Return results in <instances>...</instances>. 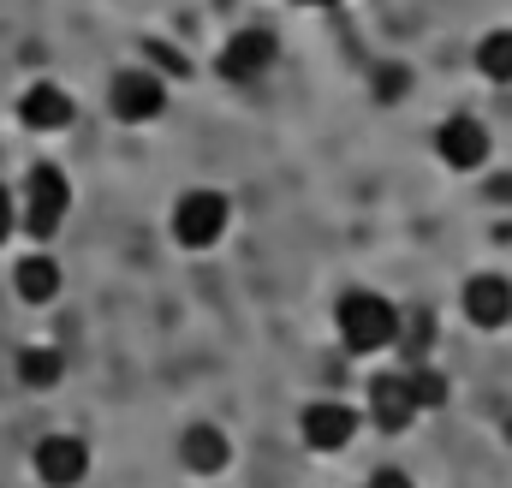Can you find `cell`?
I'll return each instance as SVG.
<instances>
[{"label":"cell","mask_w":512,"mask_h":488,"mask_svg":"<svg viewBox=\"0 0 512 488\" xmlns=\"http://www.w3.org/2000/svg\"><path fill=\"white\" fill-rule=\"evenodd\" d=\"M334 340L346 358H382L399 340V304L376 286H352L334 298Z\"/></svg>","instance_id":"obj_1"},{"label":"cell","mask_w":512,"mask_h":488,"mask_svg":"<svg viewBox=\"0 0 512 488\" xmlns=\"http://www.w3.org/2000/svg\"><path fill=\"white\" fill-rule=\"evenodd\" d=\"M72 215V179L54 167V161H36L24 173V191H18V227L36 244H48Z\"/></svg>","instance_id":"obj_2"},{"label":"cell","mask_w":512,"mask_h":488,"mask_svg":"<svg viewBox=\"0 0 512 488\" xmlns=\"http://www.w3.org/2000/svg\"><path fill=\"white\" fill-rule=\"evenodd\" d=\"M167 233H173L179 250H215V244L233 233V203H227V191H215V185L185 191V197L173 203V215H167Z\"/></svg>","instance_id":"obj_3"},{"label":"cell","mask_w":512,"mask_h":488,"mask_svg":"<svg viewBox=\"0 0 512 488\" xmlns=\"http://www.w3.org/2000/svg\"><path fill=\"white\" fill-rule=\"evenodd\" d=\"M173 102V78L155 66H120L108 78V114L120 125H155Z\"/></svg>","instance_id":"obj_4"},{"label":"cell","mask_w":512,"mask_h":488,"mask_svg":"<svg viewBox=\"0 0 512 488\" xmlns=\"http://www.w3.org/2000/svg\"><path fill=\"white\" fill-rule=\"evenodd\" d=\"M358 429H364V411L346 405V399H310V405L298 411V441H304V453H316V459L346 453V447L358 441Z\"/></svg>","instance_id":"obj_5"},{"label":"cell","mask_w":512,"mask_h":488,"mask_svg":"<svg viewBox=\"0 0 512 488\" xmlns=\"http://www.w3.org/2000/svg\"><path fill=\"white\" fill-rule=\"evenodd\" d=\"M429 143H435V161H441L447 173H459V179L483 173L489 155H495V137H489V125L477 120V114H447V120L435 125Z\"/></svg>","instance_id":"obj_6"},{"label":"cell","mask_w":512,"mask_h":488,"mask_svg":"<svg viewBox=\"0 0 512 488\" xmlns=\"http://www.w3.org/2000/svg\"><path fill=\"white\" fill-rule=\"evenodd\" d=\"M274 60H280L274 30H268V24H245V30H233V36L221 42L215 72H221L227 84H262V78L274 72Z\"/></svg>","instance_id":"obj_7"},{"label":"cell","mask_w":512,"mask_h":488,"mask_svg":"<svg viewBox=\"0 0 512 488\" xmlns=\"http://www.w3.org/2000/svg\"><path fill=\"white\" fill-rule=\"evenodd\" d=\"M459 310H465V322H471L477 334H501L512 322V280L495 274V268L471 274V280L459 286Z\"/></svg>","instance_id":"obj_8"},{"label":"cell","mask_w":512,"mask_h":488,"mask_svg":"<svg viewBox=\"0 0 512 488\" xmlns=\"http://www.w3.org/2000/svg\"><path fill=\"white\" fill-rule=\"evenodd\" d=\"M364 423H376L382 435H405V429L417 423L405 369H376V375H370V387H364Z\"/></svg>","instance_id":"obj_9"},{"label":"cell","mask_w":512,"mask_h":488,"mask_svg":"<svg viewBox=\"0 0 512 488\" xmlns=\"http://www.w3.org/2000/svg\"><path fill=\"white\" fill-rule=\"evenodd\" d=\"M30 471L42 488H78L90 477V447L78 435H42L30 453Z\"/></svg>","instance_id":"obj_10"},{"label":"cell","mask_w":512,"mask_h":488,"mask_svg":"<svg viewBox=\"0 0 512 488\" xmlns=\"http://www.w3.org/2000/svg\"><path fill=\"white\" fill-rule=\"evenodd\" d=\"M179 465H185L191 477H221V471L233 465V435H227L221 423H191V429L179 435Z\"/></svg>","instance_id":"obj_11"},{"label":"cell","mask_w":512,"mask_h":488,"mask_svg":"<svg viewBox=\"0 0 512 488\" xmlns=\"http://www.w3.org/2000/svg\"><path fill=\"white\" fill-rule=\"evenodd\" d=\"M72 114H78L72 90H66V84H54V78H36V84L18 96V120L30 125V131H66Z\"/></svg>","instance_id":"obj_12"},{"label":"cell","mask_w":512,"mask_h":488,"mask_svg":"<svg viewBox=\"0 0 512 488\" xmlns=\"http://www.w3.org/2000/svg\"><path fill=\"white\" fill-rule=\"evenodd\" d=\"M12 292H18V304H54L60 292H66V268L48 256V250H30V256H18V268H12Z\"/></svg>","instance_id":"obj_13"},{"label":"cell","mask_w":512,"mask_h":488,"mask_svg":"<svg viewBox=\"0 0 512 488\" xmlns=\"http://www.w3.org/2000/svg\"><path fill=\"white\" fill-rule=\"evenodd\" d=\"M435 340H441L435 310H399V340H393L399 364H429L435 358Z\"/></svg>","instance_id":"obj_14"},{"label":"cell","mask_w":512,"mask_h":488,"mask_svg":"<svg viewBox=\"0 0 512 488\" xmlns=\"http://www.w3.org/2000/svg\"><path fill=\"white\" fill-rule=\"evenodd\" d=\"M471 66H477V78H483V84H512V24H495V30H483V36H477Z\"/></svg>","instance_id":"obj_15"},{"label":"cell","mask_w":512,"mask_h":488,"mask_svg":"<svg viewBox=\"0 0 512 488\" xmlns=\"http://www.w3.org/2000/svg\"><path fill=\"white\" fill-rule=\"evenodd\" d=\"M405 369V387H411V405H417V417H429V411H447V399H453V381L441 375V364L429 358V364H399Z\"/></svg>","instance_id":"obj_16"},{"label":"cell","mask_w":512,"mask_h":488,"mask_svg":"<svg viewBox=\"0 0 512 488\" xmlns=\"http://www.w3.org/2000/svg\"><path fill=\"white\" fill-rule=\"evenodd\" d=\"M60 375H66L60 346H24V352H18V381H24L30 393H48V387H60Z\"/></svg>","instance_id":"obj_17"},{"label":"cell","mask_w":512,"mask_h":488,"mask_svg":"<svg viewBox=\"0 0 512 488\" xmlns=\"http://www.w3.org/2000/svg\"><path fill=\"white\" fill-rule=\"evenodd\" d=\"M370 96L387 102V108H399L405 96H411V66H399V60H382L376 72H370Z\"/></svg>","instance_id":"obj_18"},{"label":"cell","mask_w":512,"mask_h":488,"mask_svg":"<svg viewBox=\"0 0 512 488\" xmlns=\"http://www.w3.org/2000/svg\"><path fill=\"white\" fill-rule=\"evenodd\" d=\"M364 488H417V483H411V477H405L399 465H382V471H376V477H370Z\"/></svg>","instance_id":"obj_19"},{"label":"cell","mask_w":512,"mask_h":488,"mask_svg":"<svg viewBox=\"0 0 512 488\" xmlns=\"http://www.w3.org/2000/svg\"><path fill=\"white\" fill-rule=\"evenodd\" d=\"M12 227H18V203H12V191L0 185V244L12 239Z\"/></svg>","instance_id":"obj_20"},{"label":"cell","mask_w":512,"mask_h":488,"mask_svg":"<svg viewBox=\"0 0 512 488\" xmlns=\"http://www.w3.org/2000/svg\"><path fill=\"white\" fill-rule=\"evenodd\" d=\"M489 197H495V203H512V173H495V179H489Z\"/></svg>","instance_id":"obj_21"},{"label":"cell","mask_w":512,"mask_h":488,"mask_svg":"<svg viewBox=\"0 0 512 488\" xmlns=\"http://www.w3.org/2000/svg\"><path fill=\"white\" fill-rule=\"evenodd\" d=\"M292 6H310V12H322V6H340V0H292Z\"/></svg>","instance_id":"obj_22"}]
</instances>
